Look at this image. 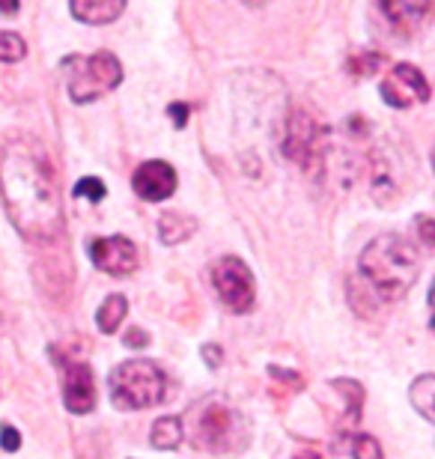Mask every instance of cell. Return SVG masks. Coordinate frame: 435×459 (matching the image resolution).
Listing matches in <instances>:
<instances>
[{"label":"cell","instance_id":"d6986e66","mask_svg":"<svg viewBox=\"0 0 435 459\" xmlns=\"http://www.w3.org/2000/svg\"><path fill=\"white\" fill-rule=\"evenodd\" d=\"M27 45L18 33L13 30H0V63H18L24 60Z\"/></svg>","mask_w":435,"mask_h":459},{"label":"cell","instance_id":"277c9868","mask_svg":"<svg viewBox=\"0 0 435 459\" xmlns=\"http://www.w3.org/2000/svg\"><path fill=\"white\" fill-rule=\"evenodd\" d=\"M108 388H110V403L117 409L141 411L159 406L164 400V394H168V376L161 373V367L155 361L132 358V361H123L110 370Z\"/></svg>","mask_w":435,"mask_h":459},{"label":"cell","instance_id":"ffe728a7","mask_svg":"<svg viewBox=\"0 0 435 459\" xmlns=\"http://www.w3.org/2000/svg\"><path fill=\"white\" fill-rule=\"evenodd\" d=\"M352 456H355V459H385L382 445H378L376 438L367 436V433L355 436V442H352Z\"/></svg>","mask_w":435,"mask_h":459},{"label":"cell","instance_id":"9a60e30c","mask_svg":"<svg viewBox=\"0 0 435 459\" xmlns=\"http://www.w3.org/2000/svg\"><path fill=\"white\" fill-rule=\"evenodd\" d=\"M194 230H197V221L185 212H164L159 221V236L164 245H182L185 238L194 236Z\"/></svg>","mask_w":435,"mask_h":459},{"label":"cell","instance_id":"4fadbf2b","mask_svg":"<svg viewBox=\"0 0 435 459\" xmlns=\"http://www.w3.org/2000/svg\"><path fill=\"white\" fill-rule=\"evenodd\" d=\"M69 13L84 24H114L126 13L123 0H75Z\"/></svg>","mask_w":435,"mask_h":459},{"label":"cell","instance_id":"6da1fadb","mask_svg":"<svg viewBox=\"0 0 435 459\" xmlns=\"http://www.w3.org/2000/svg\"><path fill=\"white\" fill-rule=\"evenodd\" d=\"M4 204L13 227L33 242H54L63 233L57 173L39 141L15 134L4 150Z\"/></svg>","mask_w":435,"mask_h":459},{"label":"cell","instance_id":"30bf717a","mask_svg":"<svg viewBox=\"0 0 435 459\" xmlns=\"http://www.w3.org/2000/svg\"><path fill=\"white\" fill-rule=\"evenodd\" d=\"M87 251H90L92 265L114 274V278H123V274H132L137 269V247L132 238H126V236L90 238Z\"/></svg>","mask_w":435,"mask_h":459},{"label":"cell","instance_id":"52a82bcc","mask_svg":"<svg viewBox=\"0 0 435 459\" xmlns=\"http://www.w3.org/2000/svg\"><path fill=\"white\" fill-rule=\"evenodd\" d=\"M212 287H215L218 299L224 301V307H230L233 314H248L254 307L257 283L251 269L239 256H224V260L215 263V269H212Z\"/></svg>","mask_w":435,"mask_h":459},{"label":"cell","instance_id":"f1b7e54d","mask_svg":"<svg viewBox=\"0 0 435 459\" xmlns=\"http://www.w3.org/2000/svg\"><path fill=\"white\" fill-rule=\"evenodd\" d=\"M0 13H6V15H15V13H18V4H0Z\"/></svg>","mask_w":435,"mask_h":459},{"label":"cell","instance_id":"3957f363","mask_svg":"<svg viewBox=\"0 0 435 459\" xmlns=\"http://www.w3.org/2000/svg\"><path fill=\"white\" fill-rule=\"evenodd\" d=\"M191 442L206 454L233 456L248 445V424L221 397H206L191 409Z\"/></svg>","mask_w":435,"mask_h":459},{"label":"cell","instance_id":"ac0fdd59","mask_svg":"<svg viewBox=\"0 0 435 459\" xmlns=\"http://www.w3.org/2000/svg\"><path fill=\"white\" fill-rule=\"evenodd\" d=\"M128 314V301L126 296H108L101 301V307L96 310V325L101 334H117V328L123 325V319Z\"/></svg>","mask_w":435,"mask_h":459},{"label":"cell","instance_id":"8992f818","mask_svg":"<svg viewBox=\"0 0 435 459\" xmlns=\"http://www.w3.org/2000/svg\"><path fill=\"white\" fill-rule=\"evenodd\" d=\"M281 150H283V159L299 164L301 170H317L322 168V159H326V152H328L326 128H322V123L310 111L292 108L283 123Z\"/></svg>","mask_w":435,"mask_h":459},{"label":"cell","instance_id":"4dcf8cb0","mask_svg":"<svg viewBox=\"0 0 435 459\" xmlns=\"http://www.w3.org/2000/svg\"><path fill=\"white\" fill-rule=\"evenodd\" d=\"M430 307L435 310V281H432V287H430Z\"/></svg>","mask_w":435,"mask_h":459},{"label":"cell","instance_id":"4316f807","mask_svg":"<svg viewBox=\"0 0 435 459\" xmlns=\"http://www.w3.org/2000/svg\"><path fill=\"white\" fill-rule=\"evenodd\" d=\"M200 355H203V361H206V367H212V370H215V367L221 364V346H215V343H206L200 349Z\"/></svg>","mask_w":435,"mask_h":459},{"label":"cell","instance_id":"e0dca14e","mask_svg":"<svg viewBox=\"0 0 435 459\" xmlns=\"http://www.w3.org/2000/svg\"><path fill=\"white\" fill-rule=\"evenodd\" d=\"M185 438L182 420L179 418H159L150 429V445L155 451H176Z\"/></svg>","mask_w":435,"mask_h":459},{"label":"cell","instance_id":"d4e9b609","mask_svg":"<svg viewBox=\"0 0 435 459\" xmlns=\"http://www.w3.org/2000/svg\"><path fill=\"white\" fill-rule=\"evenodd\" d=\"M123 343L128 349H144L146 343H150V334L141 332V328H128V332L123 334Z\"/></svg>","mask_w":435,"mask_h":459},{"label":"cell","instance_id":"8fae6325","mask_svg":"<svg viewBox=\"0 0 435 459\" xmlns=\"http://www.w3.org/2000/svg\"><path fill=\"white\" fill-rule=\"evenodd\" d=\"M176 182H179L176 179V170L168 161H159V159L144 161L132 177L135 195L141 200H150V204H161V200H168L176 191Z\"/></svg>","mask_w":435,"mask_h":459},{"label":"cell","instance_id":"cb8c5ba5","mask_svg":"<svg viewBox=\"0 0 435 459\" xmlns=\"http://www.w3.org/2000/svg\"><path fill=\"white\" fill-rule=\"evenodd\" d=\"M418 236L423 238V245L435 247V218H430V215L418 218Z\"/></svg>","mask_w":435,"mask_h":459},{"label":"cell","instance_id":"1f68e13d","mask_svg":"<svg viewBox=\"0 0 435 459\" xmlns=\"http://www.w3.org/2000/svg\"><path fill=\"white\" fill-rule=\"evenodd\" d=\"M430 161H432V170H435V146H432V155H430Z\"/></svg>","mask_w":435,"mask_h":459},{"label":"cell","instance_id":"83f0119b","mask_svg":"<svg viewBox=\"0 0 435 459\" xmlns=\"http://www.w3.org/2000/svg\"><path fill=\"white\" fill-rule=\"evenodd\" d=\"M268 373L277 376V379H283L286 385H292L295 391L301 388V376L299 373H290V370H281V367H268Z\"/></svg>","mask_w":435,"mask_h":459},{"label":"cell","instance_id":"484cf974","mask_svg":"<svg viewBox=\"0 0 435 459\" xmlns=\"http://www.w3.org/2000/svg\"><path fill=\"white\" fill-rule=\"evenodd\" d=\"M168 114L173 117V126H176V128H185V123H188L191 108H188V105H182V102H173V105L168 108Z\"/></svg>","mask_w":435,"mask_h":459},{"label":"cell","instance_id":"7a4b0ae2","mask_svg":"<svg viewBox=\"0 0 435 459\" xmlns=\"http://www.w3.org/2000/svg\"><path fill=\"white\" fill-rule=\"evenodd\" d=\"M358 272L370 290L385 301H400L421 274V256L412 242L385 233L361 251Z\"/></svg>","mask_w":435,"mask_h":459},{"label":"cell","instance_id":"9c48e42d","mask_svg":"<svg viewBox=\"0 0 435 459\" xmlns=\"http://www.w3.org/2000/svg\"><path fill=\"white\" fill-rule=\"evenodd\" d=\"M378 93L391 108H412L414 102H430L432 90L423 78V72L412 63H396V66L387 72L385 81L378 84Z\"/></svg>","mask_w":435,"mask_h":459},{"label":"cell","instance_id":"5bb4252c","mask_svg":"<svg viewBox=\"0 0 435 459\" xmlns=\"http://www.w3.org/2000/svg\"><path fill=\"white\" fill-rule=\"evenodd\" d=\"M409 403L423 420L435 424V373H423V376H418V379L412 382Z\"/></svg>","mask_w":435,"mask_h":459},{"label":"cell","instance_id":"ba28073f","mask_svg":"<svg viewBox=\"0 0 435 459\" xmlns=\"http://www.w3.org/2000/svg\"><path fill=\"white\" fill-rule=\"evenodd\" d=\"M54 355V361L63 370V400L66 409L75 415H90L96 406V376H92L87 361H72L60 352V349H48Z\"/></svg>","mask_w":435,"mask_h":459},{"label":"cell","instance_id":"44dd1931","mask_svg":"<svg viewBox=\"0 0 435 459\" xmlns=\"http://www.w3.org/2000/svg\"><path fill=\"white\" fill-rule=\"evenodd\" d=\"M385 57L382 54H376V51H361L355 60L349 63V69H352V75H373V72L382 66Z\"/></svg>","mask_w":435,"mask_h":459},{"label":"cell","instance_id":"2e32d148","mask_svg":"<svg viewBox=\"0 0 435 459\" xmlns=\"http://www.w3.org/2000/svg\"><path fill=\"white\" fill-rule=\"evenodd\" d=\"M331 388L346 397V420H344V433H352V427H358L361 409H364V388L355 379H331Z\"/></svg>","mask_w":435,"mask_h":459},{"label":"cell","instance_id":"7402d4cb","mask_svg":"<svg viewBox=\"0 0 435 459\" xmlns=\"http://www.w3.org/2000/svg\"><path fill=\"white\" fill-rule=\"evenodd\" d=\"M105 182L96 179V177H87V179H81L78 186H75V197H87L92 200V204H99V200H105Z\"/></svg>","mask_w":435,"mask_h":459},{"label":"cell","instance_id":"f546056e","mask_svg":"<svg viewBox=\"0 0 435 459\" xmlns=\"http://www.w3.org/2000/svg\"><path fill=\"white\" fill-rule=\"evenodd\" d=\"M292 459H319V454H317V451H313V454H310V451H304V454H295Z\"/></svg>","mask_w":435,"mask_h":459},{"label":"cell","instance_id":"7c38bea8","mask_svg":"<svg viewBox=\"0 0 435 459\" xmlns=\"http://www.w3.org/2000/svg\"><path fill=\"white\" fill-rule=\"evenodd\" d=\"M378 13L387 18V24H391L394 33L400 36H412L418 33L423 22L435 13L432 4H414V0H391V4H378Z\"/></svg>","mask_w":435,"mask_h":459},{"label":"cell","instance_id":"603a6c76","mask_svg":"<svg viewBox=\"0 0 435 459\" xmlns=\"http://www.w3.org/2000/svg\"><path fill=\"white\" fill-rule=\"evenodd\" d=\"M0 447H4L6 454H15L18 447H22V436H18V429H15V427L0 424Z\"/></svg>","mask_w":435,"mask_h":459},{"label":"cell","instance_id":"d6a6232c","mask_svg":"<svg viewBox=\"0 0 435 459\" xmlns=\"http://www.w3.org/2000/svg\"><path fill=\"white\" fill-rule=\"evenodd\" d=\"M432 328H435V316H432Z\"/></svg>","mask_w":435,"mask_h":459},{"label":"cell","instance_id":"5b68a950","mask_svg":"<svg viewBox=\"0 0 435 459\" xmlns=\"http://www.w3.org/2000/svg\"><path fill=\"white\" fill-rule=\"evenodd\" d=\"M123 84V63L117 60V54L99 51L90 57H72L66 72V87L69 99L75 105H90L101 99L110 90Z\"/></svg>","mask_w":435,"mask_h":459}]
</instances>
